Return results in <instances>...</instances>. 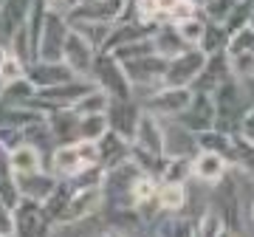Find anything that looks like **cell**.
I'll return each mask as SVG.
<instances>
[{"label":"cell","instance_id":"obj_55","mask_svg":"<svg viewBox=\"0 0 254 237\" xmlns=\"http://www.w3.org/2000/svg\"><path fill=\"white\" fill-rule=\"evenodd\" d=\"M252 6H254V0H252Z\"/></svg>","mask_w":254,"mask_h":237},{"label":"cell","instance_id":"obj_29","mask_svg":"<svg viewBox=\"0 0 254 237\" xmlns=\"http://www.w3.org/2000/svg\"><path fill=\"white\" fill-rule=\"evenodd\" d=\"M195 229H198V237H237V229L229 226L218 206H209L198 218Z\"/></svg>","mask_w":254,"mask_h":237},{"label":"cell","instance_id":"obj_42","mask_svg":"<svg viewBox=\"0 0 254 237\" xmlns=\"http://www.w3.org/2000/svg\"><path fill=\"white\" fill-rule=\"evenodd\" d=\"M26 68L28 65L23 62V59H17V57L9 51L6 59H3V65H0V85L14 82V79H23V76H26Z\"/></svg>","mask_w":254,"mask_h":237},{"label":"cell","instance_id":"obj_28","mask_svg":"<svg viewBox=\"0 0 254 237\" xmlns=\"http://www.w3.org/2000/svg\"><path fill=\"white\" fill-rule=\"evenodd\" d=\"M155 195H158V178L153 175H136L133 183H130V192H127V201L130 206H136V209L147 212L150 206H155Z\"/></svg>","mask_w":254,"mask_h":237},{"label":"cell","instance_id":"obj_30","mask_svg":"<svg viewBox=\"0 0 254 237\" xmlns=\"http://www.w3.org/2000/svg\"><path fill=\"white\" fill-rule=\"evenodd\" d=\"M195 144L198 150L203 153H215V155H223L226 161H232V133L220 127H212V130H203L195 136Z\"/></svg>","mask_w":254,"mask_h":237},{"label":"cell","instance_id":"obj_44","mask_svg":"<svg viewBox=\"0 0 254 237\" xmlns=\"http://www.w3.org/2000/svg\"><path fill=\"white\" fill-rule=\"evenodd\" d=\"M0 235H14V209L0 198Z\"/></svg>","mask_w":254,"mask_h":237},{"label":"cell","instance_id":"obj_23","mask_svg":"<svg viewBox=\"0 0 254 237\" xmlns=\"http://www.w3.org/2000/svg\"><path fill=\"white\" fill-rule=\"evenodd\" d=\"M46 124H48V130H51V136H54L57 144H71V141L79 138V116L71 108L46 113Z\"/></svg>","mask_w":254,"mask_h":237},{"label":"cell","instance_id":"obj_35","mask_svg":"<svg viewBox=\"0 0 254 237\" xmlns=\"http://www.w3.org/2000/svg\"><path fill=\"white\" fill-rule=\"evenodd\" d=\"M229 46V31L223 28V23H212L206 20V34H203V43H200V51L203 54H220V51H226Z\"/></svg>","mask_w":254,"mask_h":237},{"label":"cell","instance_id":"obj_49","mask_svg":"<svg viewBox=\"0 0 254 237\" xmlns=\"http://www.w3.org/2000/svg\"><path fill=\"white\" fill-rule=\"evenodd\" d=\"M249 28L254 31V9H252V14H249Z\"/></svg>","mask_w":254,"mask_h":237},{"label":"cell","instance_id":"obj_39","mask_svg":"<svg viewBox=\"0 0 254 237\" xmlns=\"http://www.w3.org/2000/svg\"><path fill=\"white\" fill-rule=\"evenodd\" d=\"M71 28H73V31H79V34L85 37L96 51L105 48L110 31H113V26H108V23H71Z\"/></svg>","mask_w":254,"mask_h":237},{"label":"cell","instance_id":"obj_3","mask_svg":"<svg viewBox=\"0 0 254 237\" xmlns=\"http://www.w3.org/2000/svg\"><path fill=\"white\" fill-rule=\"evenodd\" d=\"M192 88H173V85H161V88H155L144 96V99L138 102L141 110L147 113H153V116L164 118V121H170V118H178L187 110V105L192 102Z\"/></svg>","mask_w":254,"mask_h":237},{"label":"cell","instance_id":"obj_18","mask_svg":"<svg viewBox=\"0 0 254 237\" xmlns=\"http://www.w3.org/2000/svg\"><path fill=\"white\" fill-rule=\"evenodd\" d=\"M96 147H99V167L108 173V170H113V167L130 161L133 141H130L127 136H122V133H116V130H108V133L96 141Z\"/></svg>","mask_w":254,"mask_h":237},{"label":"cell","instance_id":"obj_25","mask_svg":"<svg viewBox=\"0 0 254 237\" xmlns=\"http://www.w3.org/2000/svg\"><path fill=\"white\" fill-rule=\"evenodd\" d=\"M46 121L43 110L31 108V105H6L0 102V127H11V130H26L31 124Z\"/></svg>","mask_w":254,"mask_h":237},{"label":"cell","instance_id":"obj_32","mask_svg":"<svg viewBox=\"0 0 254 237\" xmlns=\"http://www.w3.org/2000/svg\"><path fill=\"white\" fill-rule=\"evenodd\" d=\"M110 96L102 88H91V91L85 93V96H79L76 99V105H73V113L76 116H91V113H108V108H110Z\"/></svg>","mask_w":254,"mask_h":237},{"label":"cell","instance_id":"obj_34","mask_svg":"<svg viewBox=\"0 0 254 237\" xmlns=\"http://www.w3.org/2000/svg\"><path fill=\"white\" fill-rule=\"evenodd\" d=\"M187 178H192V155H170L167 167L158 181L167 183H187Z\"/></svg>","mask_w":254,"mask_h":237},{"label":"cell","instance_id":"obj_14","mask_svg":"<svg viewBox=\"0 0 254 237\" xmlns=\"http://www.w3.org/2000/svg\"><path fill=\"white\" fill-rule=\"evenodd\" d=\"M212 102H215V110H218V124L215 127L226 130V118L237 116V113L243 116V88H240V79L237 76H226L212 91Z\"/></svg>","mask_w":254,"mask_h":237},{"label":"cell","instance_id":"obj_5","mask_svg":"<svg viewBox=\"0 0 254 237\" xmlns=\"http://www.w3.org/2000/svg\"><path fill=\"white\" fill-rule=\"evenodd\" d=\"M96 88L93 79H71V82L65 85H54V88H40L34 93V102H31V108L43 110V113H51V110H63V108H73L79 96Z\"/></svg>","mask_w":254,"mask_h":237},{"label":"cell","instance_id":"obj_31","mask_svg":"<svg viewBox=\"0 0 254 237\" xmlns=\"http://www.w3.org/2000/svg\"><path fill=\"white\" fill-rule=\"evenodd\" d=\"M155 237H198V229H195V220L184 218V212L181 215L161 212V220L155 223Z\"/></svg>","mask_w":254,"mask_h":237},{"label":"cell","instance_id":"obj_45","mask_svg":"<svg viewBox=\"0 0 254 237\" xmlns=\"http://www.w3.org/2000/svg\"><path fill=\"white\" fill-rule=\"evenodd\" d=\"M237 133L246 136L254 144V108H246L243 110V116H240V121H237Z\"/></svg>","mask_w":254,"mask_h":237},{"label":"cell","instance_id":"obj_8","mask_svg":"<svg viewBox=\"0 0 254 237\" xmlns=\"http://www.w3.org/2000/svg\"><path fill=\"white\" fill-rule=\"evenodd\" d=\"M206 65V54L200 48H187L184 54L167 59V71H164V85H173V88H192L195 79L200 76Z\"/></svg>","mask_w":254,"mask_h":237},{"label":"cell","instance_id":"obj_6","mask_svg":"<svg viewBox=\"0 0 254 237\" xmlns=\"http://www.w3.org/2000/svg\"><path fill=\"white\" fill-rule=\"evenodd\" d=\"M127 79L133 85V91H155L164 85V71H167V57L161 54H144V57H136V59H127L122 62Z\"/></svg>","mask_w":254,"mask_h":237},{"label":"cell","instance_id":"obj_2","mask_svg":"<svg viewBox=\"0 0 254 237\" xmlns=\"http://www.w3.org/2000/svg\"><path fill=\"white\" fill-rule=\"evenodd\" d=\"M91 79H93L96 88H102V91L108 93L110 99H119V102L136 99V91H133V85L127 79L122 62H119L113 54H108V51H99V54H96Z\"/></svg>","mask_w":254,"mask_h":237},{"label":"cell","instance_id":"obj_19","mask_svg":"<svg viewBox=\"0 0 254 237\" xmlns=\"http://www.w3.org/2000/svg\"><path fill=\"white\" fill-rule=\"evenodd\" d=\"M229 173V161L223 155H215V153H198L192 155V178H198L200 183H209V186H218Z\"/></svg>","mask_w":254,"mask_h":237},{"label":"cell","instance_id":"obj_1","mask_svg":"<svg viewBox=\"0 0 254 237\" xmlns=\"http://www.w3.org/2000/svg\"><path fill=\"white\" fill-rule=\"evenodd\" d=\"M99 164V147L96 141H88V138H76L71 144H57L54 153H51V170L60 181H68L76 173H82L85 167Z\"/></svg>","mask_w":254,"mask_h":237},{"label":"cell","instance_id":"obj_53","mask_svg":"<svg viewBox=\"0 0 254 237\" xmlns=\"http://www.w3.org/2000/svg\"><path fill=\"white\" fill-rule=\"evenodd\" d=\"M79 3H82V0H79ZM85 3H91V0H85Z\"/></svg>","mask_w":254,"mask_h":237},{"label":"cell","instance_id":"obj_51","mask_svg":"<svg viewBox=\"0 0 254 237\" xmlns=\"http://www.w3.org/2000/svg\"><path fill=\"white\" fill-rule=\"evenodd\" d=\"M195 3H198V6H203V0H195Z\"/></svg>","mask_w":254,"mask_h":237},{"label":"cell","instance_id":"obj_50","mask_svg":"<svg viewBox=\"0 0 254 237\" xmlns=\"http://www.w3.org/2000/svg\"><path fill=\"white\" fill-rule=\"evenodd\" d=\"M252 223H254V201H252Z\"/></svg>","mask_w":254,"mask_h":237},{"label":"cell","instance_id":"obj_4","mask_svg":"<svg viewBox=\"0 0 254 237\" xmlns=\"http://www.w3.org/2000/svg\"><path fill=\"white\" fill-rule=\"evenodd\" d=\"M127 6L130 0H91V3H76L73 9L65 11V20L68 26L71 23H108V26H116L119 20L127 17Z\"/></svg>","mask_w":254,"mask_h":237},{"label":"cell","instance_id":"obj_33","mask_svg":"<svg viewBox=\"0 0 254 237\" xmlns=\"http://www.w3.org/2000/svg\"><path fill=\"white\" fill-rule=\"evenodd\" d=\"M34 93H37V88L23 76V79L6 82L0 88V102H6V105H31L34 102Z\"/></svg>","mask_w":254,"mask_h":237},{"label":"cell","instance_id":"obj_9","mask_svg":"<svg viewBox=\"0 0 254 237\" xmlns=\"http://www.w3.org/2000/svg\"><path fill=\"white\" fill-rule=\"evenodd\" d=\"M226 59H229V68H232V76H237L240 82L254 79V31L249 26L229 37Z\"/></svg>","mask_w":254,"mask_h":237},{"label":"cell","instance_id":"obj_7","mask_svg":"<svg viewBox=\"0 0 254 237\" xmlns=\"http://www.w3.org/2000/svg\"><path fill=\"white\" fill-rule=\"evenodd\" d=\"M54 220L48 218L43 203L20 198L14 206V237H51Z\"/></svg>","mask_w":254,"mask_h":237},{"label":"cell","instance_id":"obj_54","mask_svg":"<svg viewBox=\"0 0 254 237\" xmlns=\"http://www.w3.org/2000/svg\"><path fill=\"white\" fill-rule=\"evenodd\" d=\"M0 6H3V0H0Z\"/></svg>","mask_w":254,"mask_h":237},{"label":"cell","instance_id":"obj_16","mask_svg":"<svg viewBox=\"0 0 254 237\" xmlns=\"http://www.w3.org/2000/svg\"><path fill=\"white\" fill-rule=\"evenodd\" d=\"M136 147L147 150V153H155V155H167V136H164V121L153 113L141 110L138 116V124H136V133L130 138Z\"/></svg>","mask_w":254,"mask_h":237},{"label":"cell","instance_id":"obj_40","mask_svg":"<svg viewBox=\"0 0 254 237\" xmlns=\"http://www.w3.org/2000/svg\"><path fill=\"white\" fill-rule=\"evenodd\" d=\"M252 9H254V6H252V0H243V3H237L235 9L229 11V17L223 20V28L229 31V37L237 34L240 28L249 26V14H252Z\"/></svg>","mask_w":254,"mask_h":237},{"label":"cell","instance_id":"obj_17","mask_svg":"<svg viewBox=\"0 0 254 237\" xmlns=\"http://www.w3.org/2000/svg\"><path fill=\"white\" fill-rule=\"evenodd\" d=\"M57 183H60V178L54 173H48V170H40V173H31V175H14L17 195L37 203H46L51 198V192L57 189Z\"/></svg>","mask_w":254,"mask_h":237},{"label":"cell","instance_id":"obj_47","mask_svg":"<svg viewBox=\"0 0 254 237\" xmlns=\"http://www.w3.org/2000/svg\"><path fill=\"white\" fill-rule=\"evenodd\" d=\"M93 237H127V235H122L116 229H105V232H99V235H93Z\"/></svg>","mask_w":254,"mask_h":237},{"label":"cell","instance_id":"obj_22","mask_svg":"<svg viewBox=\"0 0 254 237\" xmlns=\"http://www.w3.org/2000/svg\"><path fill=\"white\" fill-rule=\"evenodd\" d=\"M226 76H232L226 51H220V54H209L206 57V65H203V71H200V76L195 79V85H192V91L212 93L220 82H223V79H226Z\"/></svg>","mask_w":254,"mask_h":237},{"label":"cell","instance_id":"obj_52","mask_svg":"<svg viewBox=\"0 0 254 237\" xmlns=\"http://www.w3.org/2000/svg\"><path fill=\"white\" fill-rule=\"evenodd\" d=\"M0 237H14V235H0Z\"/></svg>","mask_w":254,"mask_h":237},{"label":"cell","instance_id":"obj_36","mask_svg":"<svg viewBox=\"0 0 254 237\" xmlns=\"http://www.w3.org/2000/svg\"><path fill=\"white\" fill-rule=\"evenodd\" d=\"M232 167H243L246 173H254V144L240 133H232Z\"/></svg>","mask_w":254,"mask_h":237},{"label":"cell","instance_id":"obj_24","mask_svg":"<svg viewBox=\"0 0 254 237\" xmlns=\"http://www.w3.org/2000/svg\"><path fill=\"white\" fill-rule=\"evenodd\" d=\"M31 6H34V0H3V6H0V43L3 46L26 23Z\"/></svg>","mask_w":254,"mask_h":237},{"label":"cell","instance_id":"obj_37","mask_svg":"<svg viewBox=\"0 0 254 237\" xmlns=\"http://www.w3.org/2000/svg\"><path fill=\"white\" fill-rule=\"evenodd\" d=\"M175 28H178V34H181V40L187 46L198 48L203 43V34H206V17L203 14H195V17L184 20V23H175Z\"/></svg>","mask_w":254,"mask_h":237},{"label":"cell","instance_id":"obj_12","mask_svg":"<svg viewBox=\"0 0 254 237\" xmlns=\"http://www.w3.org/2000/svg\"><path fill=\"white\" fill-rule=\"evenodd\" d=\"M71 26L65 20L63 11L48 9L46 23H43V37H40V48H37V59H63V46Z\"/></svg>","mask_w":254,"mask_h":237},{"label":"cell","instance_id":"obj_11","mask_svg":"<svg viewBox=\"0 0 254 237\" xmlns=\"http://www.w3.org/2000/svg\"><path fill=\"white\" fill-rule=\"evenodd\" d=\"M181 127H187L192 136H198L203 130H212L218 124V110H215V102H212V93H192V102L187 105L181 116L175 118Z\"/></svg>","mask_w":254,"mask_h":237},{"label":"cell","instance_id":"obj_27","mask_svg":"<svg viewBox=\"0 0 254 237\" xmlns=\"http://www.w3.org/2000/svg\"><path fill=\"white\" fill-rule=\"evenodd\" d=\"M153 46H155V54L167 57V59H173V57L184 54L187 51V43L181 40V34H178V28H175V23H158L153 31Z\"/></svg>","mask_w":254,"mask_h":237},{"label":"cell","instance_id":"obj_20","mask_svg":"<svg viewBox=\"0 0 254 237\" xmlns=\"http://www.w3.org/2000/svg\"><path fill=\"white\" fill-rule=\"evenodd\" d=\"M138 116H141V105H138L136 99H127V102L113 99L110 108H108L110 130H116V133H122V136H127V138H133V133H136Z\"/></svg>","mask_w":254,"mask_h":237},{"label":"cell","instance_id":"obj_46","mask_svg":"<svg viewBox=\"0 0 254 237\" xmlns=\"http://www.w3.org/2000/svg\"><path fill=\"white\" fill-rule=\"evenodd\" d=\"M76 3H79V0H48V6H51L54 11H63V14H65L68 9H73Z\"/></svg>","mask_w":254,"mask_h":237},{"label":"cell","instance_id":"obj_38","mask_svg":"<svg viewBox=\"0 0 254 237\" xmlns=\"http://www.w3.org/2000/svg\"><path fill=\"white\" fill-rule=\"evenodd\" d=\"M110 130L108 113H91V116H79V138L88 141H99L105 133Z\"/></svg>","mask_w":254,"mask_h":237},{"label":"cell","instance_id":"obj_48","mask_svg":"<svg viewBox=\"0 0 254 237\" xmlns=\"http://www.w3.org/2000/svg\"><path fill=\"white\" fill-rule=\"evenodd\" d=\"M6 54H9V46H3V43H0V65H3V59H6Z\"/></svg>","mask_w":254,"mask_h":237},{"label":"cell","instance_id":"obj_26","mask_svg":"<svg viewBox=\"0 0 254 237\" xmlns=\"http://www.w3.org/2000/svg\"><path fill=\"white\" fill-rule=\"evenodd\" d=\"M187 201H190L187 183L158 181V195H155V206H158V212H167V215H181V212L187 209Z\"/></svg>","mask_w":254,"mask_h":237},{"label":"cell","instance_id":"obj_43","mask_svg":"<svg viewBox=\"0 0 254 237\" xmlns=\"http://www.w3.org/2000/svg\"><path fill=\"white\" fill-rule=\"evenodd\" d=\"M195 14H200V6L195 0H175L173 9L167 11V20L164 23H184V20L195 17Z\"/></svg>","mask_w":254,"mask_h":237},{"label":"cell","instance_id":"obj_41","mask_svg":"<svg viewBox=\"0 0 254 237\" xmlns=\"http://www.w3.org/2000/svg\"><path fill=\"white\" fill-rule=\"evenodd\" d=\"M237 3H243V0H206L200 9H203V17L212 20V23H223L229 17V11L235 9Z\"/></svg>","mask_w":254,"mask_h":237},{"label":"cell","instance_id":"obj_10","mask_svg":"<svg viewBox=\"0 0 254 237\" xmlns=\"http://www.w3.org/2000/svg\"><path fill=\"white\" fill-rule=\"evenodd\" d=\"M105 203V192L102 186H88V189H71V198L65 203V209L57 218V226H71L79 220L91 218L96 209H102Z\"/></svg>","mask_w":254,"mask_h":237},{"label":"cell","instance_id":"obj_15","mask_svg":"<svg viewBox=\"0 0 254 237\" xmlns=\"http://www.w3.org/2000/svg\"><path fill=\"white\" fill-rule=\"evenodd\" d=\"M26 79L40 91V88L65 85V82H71V79H79V76H76L63 59H34V62L26 68Z\"/></svg>","mask_w":254,"mask_h":237},{"label":"cell","instance_id":"obj_13","mask_svg":"<svg viewBox=\"0 0 254 237\" xmlns=\"http://www.w3.org/2000/svg\"><path fill=\"white\" fill-rule=\"evenodd\" d=\"M96 48L85 40V37L79 34V31H68V37H65V46H63V62L71 68L76 76H82V79H91V71H93V59H96Z\"/></svg>","mask_w":254,"mask_h":237},{"label":"cell","instance_id":"obj_21","mask_svg":"<svg viewBox=\"0 0 254 237\" xmlns=\"http://www.w3.org/2000/svg\"><path fill=\"white\" fill-rule=\"evenodd\" d=\"M6 161H9L11 175H31V173L46 170V167H43V150L37 144H31V141H23V144H17L14 150H9Z\"/></svg>","mask_w":254,"mask_h":237}]
</instances>
